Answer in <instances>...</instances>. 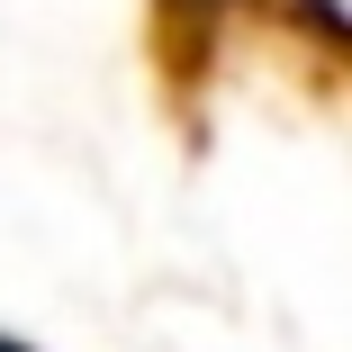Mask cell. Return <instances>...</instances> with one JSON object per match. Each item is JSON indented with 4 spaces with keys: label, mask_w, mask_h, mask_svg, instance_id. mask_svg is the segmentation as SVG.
Instances as JSON below:
<instances>
[{
    "label": "cell",
    "mask_w": 352,
    "mask_h": 352,
    "mask_svg": "<svg viewBox=\"0 0 352 352\" xmlns=\"http://www.w3.org/2000/svg\"><path fill=\"white\" fill-rule=\"evenodd\" d=\"M0 352H28V343H19V334H0Z\"/></svg>",
    "instance_id": "obj_1"
}]
</instances>
